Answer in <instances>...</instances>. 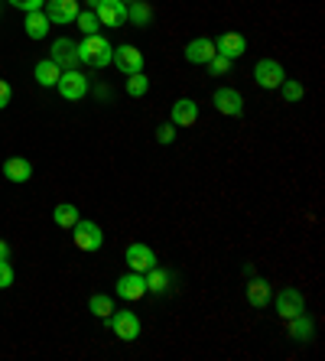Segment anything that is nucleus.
Masks as SVG:
<instances>
[{
  "label": "nucleus",
  "instance_id": "obj_14",
  "mask_svg": "<svg viewBox=\"0 0 325 361\" xmlns=\"http://www.w3.org/2000/svg\"><path fill=\"white\" fill-rule=\"evenodd\" d=\"M215 52L234 62V59H241L244 52H247V39H244L241 33H221L215 39Z\"/></svg>",
  "mask_w": 325,
  "mask_h": 361
},
{
  "label": "nucleus",
  "instance_id": "obj_16",
  "mask_svg": "<svg viewBox=\"0 0 325 361\" xmlns=\"http://www.w3.org/2000/svg\"><path fill=\"white\" fill-rule=\"evenodd\" d=\"M169 118H173L176 127H192L195 121H199V104L192 98H179L173 104V111H169Z\"/></svg>",
  "mask_w": 325,
  "mask_h": 361
},
{
  "label": "nucleus",
  "instance_id": "obj_27",
  "mask_svg": "<svg viewBox=\"0 0 325 361\" xmlns=\"http://www.w3.org/2000/svg\"><path fill=\"white\" fill-rule=\"evenodd\" d=\"M147 88H150V78L143 75V72H137V75L127 78V94H130V98H143Z\"/></svg>",
  "mask_w": 325,
  "mask_h": 361
},
{
  "label": "nucleus",
  "instance_id": "obj_7",
  "mask_svg": "<svg viewBox=\"0 0 325 361\" xmlns=\"http://www.w3.org/2000/svg\"><path fill=\"white\" fill-rule=\"evenodd\" d=\"M42 13L49 17V23H75L78 17V0H46V7H42Z\"/></svg>",
  "mask_w": 325,
  "mask_h": 361
},
{
  "label": "nucleus",
  "instance_id": "obj_24",
  "mask_svg": "<svg viewBox=\"0 0 325 361\" xmlns=\"http://www.w3.org/2000/svg\"><path fill=\"white\" fill-rule=\"evenodd\" d=\"M127 20H130V23H137V26H147L153 20V10L147 7L143 0H134V4L127 7Z\"/></svg>",
  "mask_w": 325,
  "mask_h": 361
},
{
  "label": "nucleus",
  "instance_id": "obj_25",
  "mask_svg": "<svg viewBox=\"0 0 325 361\" xmlns=\"http://www.w3.org/2000/svg\"><path fill=\"white\" fill-rule=\"evenodd\" d=\"M88 310H92L98 319H108L111 312H114V300H111V296H104V293H94L92 300H88Z\"/></svg>",
  "mask_w": 325,
  "mask_h": 361
},
{
  "label": "nucleus",
  "instance_id": "obj_17",
  "mask_svg": "<svg viewBox=\"0 0 325 361\" xmlns=\"http://www.w3.org/2000/svg\"><path fill=\"white\" fill-rule=\"evenodd\" d=\"M143 280H147V293H157V296L169 293V286H173V274L163 267H150L143 274Z\"/></svg>",
  "mask_w": 325,
  "mask_h": 361
},
{
  "label": "nucleus",
  "instance_id": "obj_10",
  "mask_svg": "<svg viewBox=\"0 0 325 361\" xmlns=\"http://www.w3.org/2000/svg\"><path fill=\"white\" fill-rule=\"evenodd\" d=\"M117 296L127 302L143 300V296H147V280H143V274H137V270L124 274V277L117 280Z\"/></svg>",
  "mask_w": 325,
  "mask_h": 361
},
{
  "label": "nucleus",
  "instance_id": "obj_13",
  "mask_svg": "<svg viewBox=\"0 0 325 361\" xmlns=\"http://www.w3.org/2000/svg\"><path fill=\"white\" fill-rule=\"evenodd\" d=\"M215 56H218L215 39H209V36H199V39H192L189 46H185V59H189L192 66H209Z\"/></svg>",
  "mask_w": 325,
  "mask_h": 361
},
{
  "label": "nucleus",
  "instance_id": "obj_28",
  "mask_svg": "<svg viewBox=\"0 0 325 361\" xmlns=\"http://www.w3.org/2000/svg\"><path fill=\"white\" fill-rule=\"evenodd\" d=\"M280 92H283V98L293 104V101H300V98H302V85H300V82H290V78H283Z\"/></svg>",
  "mask_w": 325,
  "mask_h": 361
},
{
  "label": "nucleus",
  "instance_id": "obj_35",
  "mask_svg": "<svg viewBox=\"0 0 325 361\" xmlns=\"http://www.w3.org/2000/svg\"><path fill=\"white\" fill-rule=\"evenodd\" d=\"M121 4H134V0H121Z\"/></svg>",
  "mask_w": 325,
  "mask_h": 361
},
{
  "label": "nucleus",
  "instance_id": "obj_1",
  "mask_svg": "<svg viewBox=\"0 0 325 361\" xmlns=\"http://www.w3.org/2000/svg\"><path fill=\"white\" fill-rule=\"evenodd\" d=\"M75 52H78V62L85 66H94V68H108L111 59H114V46H111L104 36H85L82 42H75Z\"/></svg>",
  "mask_w": 325,
  "mask_h": 361
},
{
  "label": "nucleus",
  "instance_id": "obj_20",
  "mask_svg": "<svg viewBox=\"0 0 325 361\" xmlns=\"http://www.w3.org/2000/svg\"><path fill=\"white\" fill-rule=\"evenodd\" d=\"M46 33H49V17L42 10H30L26 13V36L30 39H46Z\"/></svg>",
  "mask_w": 325,
  "mask_h": 361
},
{
  "label": "nucleus",
  "instance_id": "obj_23",
  "mask_svg": "<svg viewBox=\"0 0 325 361\" xmlns=\"http://www.w3.org/2000/svg\"><path fill=\"white\" fill-rule=\"evenodd\" d=\"M52 221H56L59 228H68V231H72V225L78 221V209L72 205V202H62V205L52 209Z\"/></svg>",
  "mask_w": 325,
  "mask_h": 361
},
{
  "label": "nucleus",
  "instance_id": "obj_12",
  "mask_svg": "<svg viewBox=\"0 0 325 361\" xmlns=\"http://www.w3.org/2000/svg\"><path fill=\"white\" fill-rule=\"evenodd\" d=\"M127 264H130V270H137V274H147L150 267H157V254H153L150 244L134 241L127 247Z\"/></svg>",
  "mask_w": 325,
  "mask_h": 361
},
{
  "label": "nucleus",
  "instance_id": "obj_2",
  "mask_svg": "<svg viewBox=\"0 0 325 361\" xmlns=\"http://www.w3.org/2000/svg\"><path fill=\"white\" fill-rule=\"evenodd\" d=\"M72 241H75L78 251L94 254L101 244H104V235H101V228L94 225V221H82V219H78L75 225H72Z\"/></svg>",
  "mask_w": 325,
  "mask_h": 361
},
{
  "label": "nucleus",
  "instance_id": "obj_8",
  "mask_svg": "<svg viewBox=\"0 0 325 361\" xmlns=\"http://www.w3.org/2000/svg\"><path fill=\"white\" fill-rule=\"evenodd\" d=\"M276 312H280V319H293V316L306 312V300H302V293L296 286L280 290V296H276Z\"/></svg>",
  "mask_w": 325,
  "mask_h": 361
},
{
  "label": "nucleus",
  "instance_id": "obj_15",
  "mask_svg": "<svg viewBox=\"0 0 325 361\" xmlns=\"http://www.w3.org/2000/svg\"><path fill=\"white\" fill-rule=\"evenodd\" d=\"M49 59L56 62L62 72H66V68H78L75 42H72V39H56V42H52V56H49Z\"/></svg>",
  "mask_w": 325,
  "mask_h": 361
},
{
  "label": "nucleus",
  "instance_id": "obj_6",
  "mask_svg": "<svg viewBox=\"0 0 325 361\" xmlns=\"http://www.w3.org/2000/svg\"><path fill=\"white\" fill-rule=\"evenodd\" d=\"M283 78H286V72L276 59H260L257 68H254V82H257L260 88H280Z\"/></svg>",
  "mask_w": 325,
  "mask_h": 361
},
{
  "label": "nucleus",
  "instance_id": "obj_26",
  "mask_svg": "<svg viewBox=\"0 0 325 361\" xmlns=\"http://www.w3.org/2000/svg\"><path fill=\"white\" fill-rule=\"evenodd\" d=\"M75 23H78V30H82L85 36H94V33H98V26H101V20H98V13H94V10H78Z\"/></svg>",
  "mask_w": 325,
  "mask_h": 361
},
{
  "label": "nucleus",
  "instance_id": "obj_31",
  "mask_svg": "<svg viewBox=\"0 0 325 361\" xmlns=\"http://www.w3.org/2000/svg\"><path fill=\"white\" fill-rule=\"evenodd\" d=\"M7 4H13V7H20L23 13H30V10H42L46 7V0H7Z\"/></svg>",
  "mask_w": 325,
  "mask_h": 361
},
{
  "label": "nucleus",
  "instance_id": "obj_18",
  "mask_svg": "<svg viewBox=\"0 0 325 361\" xmlns=\"http://www.w3.org/2000/svg\"><path fill=\"white\" fill-rule=\"evenodd\" d=\"M4 176H7L10 183H26V179L33 176V166H30V160H23V157H10V160L4 163Z\"/></svg>",
  "mask_w": 325,
  "mask_h": 361
},
{
  "label": "nucleus",
  "instance_id": "obj_3",
  "mask_svg": "<svg viewBox=\"0 0 325 361\" xmlns=\"http://www.w3.org/2000/svg\"><path fill=\"white\" fill-rule=\"evenodd\" d=\"M108 326L111 332H114L117 338H124V342H134V338H140V316L130 310H121V312H111L108 316Z\"/></svg>",
  "mask_w": 325,
  "mask_h": 361
},
{
  "label": "nucleus",
  "instance_id": "obj_4",
  "mask_svg": "<svg viewBox=\"0 0 325 361\" xmlns=\"http://www.w3.org/2000/svg\"><path fill=\"white\" fill-rule=\"evenodd\" d=\"M56 88H59V94H62L66 101H78V98L88 94V78H85L78 68H66V72L59 75Z\"/></svg>",
  "mask_w": 325,
  "mask_h": 361
},
{
  "label": "nucleus",
  "instance_id": "obj_5",
  "mask_svg": "<svg viewBox=\"0 0 325 361\" xmlns=\"http://www.w3.org/2000/svg\"><path fill=\"white\" fill-rule=\"evenodd\" d=\"M92 10L98 13L101 26H124L127 23V4L121 0H88Z\"/></svg>",
  "mask_w": 325,
  "mask_h": 361
},
{
  "label": "nucleus",
  "instance_id": "obj_33",
  "mask_svg": "<svg viewBox=\"0 0 325 361\" xmlns=\"http://www.w3.org/2000/svg\"><path fill=\"white\" fill-rule=\"evenodd\" d=\"M10 98H13V92H10V85L4 82V78H0V111H4V108L10 104Z\"/></svg>",
  "mask_w": 325,
  "mask_h": 361
},
{
  "label": "nucleus",
  "instance_id": "obj_29",
  "mask_svg": "<svg viewBox=\"0 0 325 361\" xmlns=\"http://www.w3.org/2000/svg\"><path fill=\"white\" fill-rule=\"evenodd\" d=\"M13 264H10V257L7 261H0V290H7V286H13Z\"/></svg>",
  "mask_w": 325,
  "mask_h": 361
},
{
  "label": "nucleus",
  "instance_id": "obj_9",
  "mask_svg": "<svg viewBox=\"0 0 325 361\" xmlns=\"http://www.w3.org/2000/svg\"><path fill=\"white\" fill-rule=\"evenodd\" d=\"M211 104H215L221 114H228V118H241L244 114V98H241V92H234V88H218V92L211 94Z\"/></svg>",
  "mask_w": 325,
  "mask_h": 361
},
{
  "label": "nucleus",
  "instance_id": "obj_34",
  "mask_svg": "<svg viewBox=\"0 0 325 361\" xmlns=\"http://www.w3.org/2000/svg\"><path fill=\"white\" fill-rule=\"evenodd\" d=\"M7 257H10V244L0 241V261H7Z\"/></svg>",
  "mask_w": 325,
  "mask_h": 361
},
{
  "label": "nucleus",
  "instance_id": "obj_30",
  "mask_svg": "<svg viewBox=\"0 0 325 361\" xmlns=\"http://www.w3.org/2000/svg\"><path fill=\"white\" fill-rule=\"evenodd\" d=\"M209 72H211V75H228V72H231V59H225V56H215V59L209 62Z\"/></svg>",
  "mask_w": 325,
  "mask_h": 361
},
{
  "label": "nucleus",
  "instance_id": "obj_19",
  "mask_svg": "<svg viewBox=\"0 0 325 361\" xmlns=\"http://www.w3.org/2000/svg\"><path fill=\"white\" fill-rule=\"evenodd\" d=\"M247 302L250 306H257V310H264L270 302V283L260 277H250L247 280Z\"/></svg>",
  "mask_w": 325,
  "mask_h": 361
},
{
  "label": "nucleus",
  "instance_id": "obj_11",
  "mask_svg": "<svg viewBox=\"0 0 325 361\" xmlns=\"http://www.w3.org/2000/svg\"><path fill=\"white\" fill-rule=\"evenodd\" d=\"M111 62H114L124 75H137V72H143V52L137 49V46H117Z\"/></svg>",
  "mask_w": 325,
  "mask_h": 361
},
{
  "label": "nucleus",
  "instance_id": "obj_22",
  "mask_svg": "<svg viewBox=\"0 0 325 361\" xmlns=\"http://www.w3.org/2000/svg\"><path fill=\"white\" fill-rule=\"evenodd\" d=\"M286 322H290V338H296V342H309L312 338V319L306 312H300V316H293Z\"/></svg>",
  "mask_w": 325,
  "mask_h": 361
},
{
  "label": "nucleus",
  "instance_id": "obj_21",
  "mask_svg": "<svg viewBox=\"0 0 325 361\" xmlns=\"http://www.w3.org/2000/svg\"><path fill=\"white\" fill-rule=\"evenodd\" d=\"M59 75H62V68H59L52 59H42V62H36V72H33V78L42 85V88H56Z\"/></svg>",
  "mask_w": 325,
  "mask_h": 361
},
{
  "label": "nucleus",
  "instance_id": "obj_32",
  "mask_svg": "<svg viewBox=\"0 0 325 361\" xmlns=\"http://www.w3.org/2000/svg\"><path fill=\"white\" fill-rule=\"evenodd\" d=\"M176 137V124L173 121H169V124H163V127H157V140L159 143H169Z\"/></svg>",
  "mask_w": 325,
  "mask_h": 361
}]
</instances>
